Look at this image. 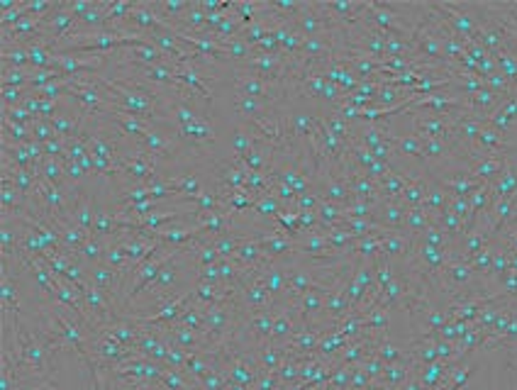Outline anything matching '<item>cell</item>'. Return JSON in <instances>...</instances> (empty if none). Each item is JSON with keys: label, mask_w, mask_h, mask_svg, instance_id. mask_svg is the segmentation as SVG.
I'll use <instances>...</instances> for the list:
<instances>
[{"label": "cell", "mask_w": 517, "mask_h": 390, "mask_svg": "<svg viewBox=\"0 0 517 390\" xmlns=\"http://www.w3.org/2000/svg\"><path fill=\"white\" fill-rule=\"evenodd\" d=\"M293 335V322H290L288 315H276L274 317V339L281 342V339H288V337Z\"/></svg>", "instance_id": "obj_31"}, {"label": "cell", "mask_w": 517, "mask_h": 390, "mask_svg": "<svg viewBox=\"0 0 517 390\" xmlns=\"http://www.w3.org/2000/svg\"><path fill=\"white\" fill-rule=\"evenodd\" d=\"M466 264H469V269L474 271V274L488 276L490 266H493V249H490V246H483V249H481L476 256H471Z\"/></svg>", "instance_id": "obj_21"}, {"label": "cell", "mask_w": 517, "mask_h": 390, "mask_svg": "<svg viewBox=\"0 0 517 390\" xmlns=\"http://www.w3.org/2000/svg\"><path fill=\"white\" fill-rule=\"evenodd\" d=\"M188 354H191V351H186V349H178V347H173V344H168V356H166V361H163V366H166V368H176V371H183V368H186V363H188Z\"/></svg>", "instance_id": "obj_30"}, {"label": "cell", "mask_w": 517, "mask_h": 390, "mask_svg": "<svg viewBox=\"0 0 517 390\" xmlns=\"http://www.w3.org/2000/svg\"><path fill=\"white\" fill-rule=\"evenodd\" d=\"M317 213H320V220L325 224H335V222H340V220L344 217V213H342L337 205H332L330 200H325V203L317 205Z\"/></svg>", "instance_id": "obj_33"}, {"label": "cell", "mask_w": 517, "mask_h": 390, "mask_svg": "<svg viewBox=\"0 0 517 390\" xmlns=\"http://www.w3.org/2000/svg\"><path fill=\"white\" fill-rule=\"evenodd\" d=\"M503 140L505 137L500 135V132H495L493 127H481L478 137H476V144L483 154H490V152H498V149H503Z\"/></svg>", "instance_id": "obj_13"}, {"label": "cell", "mask_w": 517, "mask_h": 390, "mask_svg": "<svg viewBox=\"0 0 517 390\" xmlns=\"http://www.w3.org/2000/svg\"><path fill=\"white\" fill-rule=\"evenodd\" d=\"M64 171H66V186H71L74 191H79L81 181H83V176H88V173L81 168L79 161H71V159H66L64 161Z\"/></svg>", "instance_id": "obj_29"}, {"label": "cell", "mask_w": 517, "mask_h": 390, "mask_svg": "<svg viewBox=\"0 0 517 390\" xmlns=\"http://www.w3.org/2000/svg\"><path fill=\"white\" fill-rule=\"evenodd\" d=\"M408 49H410V47H408V42L403 37H396V34H386V54L403 56Z\"/></svg>", "instance_id": "obj_40"}, {"label": "cell", "mask_w": 517, "mask_h": 390, "mask_svg": "<svg viewBox=\"0 0 517 390\" xmlns=\"http://www.w3.org/2000/svg\"><path fill=\"white\" fill-rule=\"evenodd\" d=\"M410 251V246H408V239L403 237V234H396V232H388L386 237L381 239V254L386 256H403Z\"/></svg>", "instance_id": "obj_16"}, {"label": "cell", "mask_w": 517, "mask_h": 390, "mask_svg": "<svg viewBox=\"0 0 517 390\" xmlns=\"http://www.w3.org/2000/svg\"><path fill=\"white\" fill-rule=\"evenodd\" d=\"M252 210H257V213L264 215V217H278V215H281V203L274 198V195L266 193V195H259Z\"/></svg>", "instance_id": "obj_26"}, {"label": "cell", "mask_w": 517, "mask_h": 390, "mask_svg": "<svg viewBox=\"0 0 517 390\" xmlns=\"http://www.w3.org/2000/svg\"><path fill=\"white\" fill-rule=\"evenodd\" d=\"M393 274H391V264H388V261H378L376 264V283H378V288H386V285H391L393 283Z\"/></svg>", "instance_id": "obj_42"}, {"label": "cell", "mask_w": 517, "mask_h": 390, "mask_svg": "<svg viewBox=\"0 0 517 390\" xmlns=\"http://www.w3.org/2000/svg\"><path fill=\"white\" fill-rule=\"evenodd\" d=\"M449 366L452 363L449 361H434V363H427V366H422V371H419V383L424 386V390H437L439 383L444 381V378L449 376Z\"/></svg>", "instance_id": "obj_7"}, {"label": "cell", "mask_w": 517, "mask_h": 390, "mask_svg": "<svg viewBox=\"0 0 517 390\" xmlns=\"http://www.w3.org/2000/svg\"><path fill=\"white\" fill-rule=\"evenodd\" d=\"M79 163H81V168H83L86 173H95V166H93V154H86V156H81L79 159Z\"/></svg>", "instance_id": "obj_49"}, {"label": "cell", "mask_w": 517, "mask_h": 390, "mask_svg": "<svg viewBox=\"0 0 517 390\" xmlns=\"http://www.w3.org/2000/svg\"><path fill=\"white\" fill-rule=\"evenodd\" d=\"M405 217H408V210L403 203H388L381 213V222L386 224L388 229H396V227H401V224H405Z\"/></svg>", "instance_id": "obj_15"}, {"label": "cell", "mask_w": 517, "mask_h": 390, "mask_svg": "<svg viewBox=\"0 0 517 390\" xmlns=\"http://www.w3.org/2000/svg\"><path fill=\"white\" fill-rule=\"evenodd\" d=\"M325 198L330 200V203H342V200L349 198V188L342 181H332L330 186L325 188Z\"/></svg>", "instance_id": "obj_38"}, {"label": "cell", "mask_w": 517, "mask_h": 390, "mask_svg": "<svg viewBox=\"0 0 517 390\" xmlns=\"http://www.w3.org/2000/svg\"><path fill=\"white\" fill-rule=\"evenodd\" d=\"M93 3L95 0H71V3H66V8L71 10V15H76V18L81 20L90 8H93Z\"/></svg>", "instance_id": "obj_46"}, {"label": "cell", "mask_w": 517, "mask_h": 390, "mask_svg": "<svg viewBox=\"0 0 517 390\" xmlns=\"http://www.w3.org/2000/svg\"><path fill=\"white\" fill-rule=\"evenodd\" d=\"M198 281H203V283H210V285H222V281H220L217 264H215V266H206V269H198Z\"/></svg>", "instance_id": "obj_45"}, {"label": "cell", "mask_w": 517, "mask_h": 390, "mask_svg": "<svg viewBox=\"0 0 517 390\" xmlns=\"http://www.w3.org/2000/svg\"><path fill=\"white\" fill-rule=\"evenodd\" d=\"M293 130L298 137H310V130H312V117L305 115V112H298V115H293Z\"/></svg>", "instance_id": "obj_43"}, {"label": "cell", "mask_w": 517, "mask_h": 390, "mask_svg": "<svg viewBox=\"0 0 517 390\" xmlns=\"http://www.w3.org/2000/svg\"><path fill=\"white\" fill-rule=\"evenodd\" d=\"M325 310V297H322V292H303V297H300V312H303L305 317H312L317 315V312Z\"/></svg>", "instance_id": "obj_23"}, {"label": "cell", "mask_w": 517, "mask_h": 390, "mask_svg": "<svg viewBox=\"0 0 517 390\" xmlns=\"http://www.w3.org/2000/svg\"><path fill=\"white\" fill-rule=\"evenodd\" d=\"M227 390H252L249 386H239V383H227Z\"/></svg>", "instance_id": "obj_52"}, {"label": "cell", "mask_w": 517, "mask_h": 390, "mask_svg": "<svg viewBox=\"0 0 517 390\" xmlns=\"http://www.w3.org/2000/svg\"><path fill=\"white\" fill-rule=\"evenodd\" d=\"M422 156H429V159L447 156V142L444 140H424L422 142Z\"/></svg>", "instance_id": "obj_37"}, {"label": "cell", "mask_w": 517, "mask_h": 390, "mask_svg": "<svg viewBox=\"0 0 517 390\" xmlns=\"http://www.w3.org/2000/svg\"><path fill=\"white\" fill-rule=\"evenodd\" d=\"M105 251L107 246L103 244V239L95 237V234H90V239L86 242L83 246L79 249V254H76V259L81 261V264H100V261L105 259Z\"/></svg>", "instance_id": "obj_9"}, {"label": "cell", "mask_w": 517, "mask_h": 390, "mask_svg": "<svg viewBox=\"0 0 517 390\" xmlns=\"http://www.w3.org/2000/svg\"><path fill=\"white\" fill-rule=\"evenodd\" d=\"M222 49H224V56H227L229 61H242V59H249V56L254 54V47L252 44H247L244 42L242 37H232V39H227V42H222Z\"/></svg>", "instance_id": "obj_14"}, {"label": "cell", "mask_w": 517, "mask_h": 390, "mask_svg": "<svg viewBox=\"0 0 517 390\" xmlns=\"http://www.w3.org/2000/svg\"><path fill=\"white\" fill-rule=\"evenodd\" d=\"M500 290L508 297H517V274L510 271L508 276H503V278H500Z\"/></svg>", "instance_id": "obj_47"}, {"label": "cell", "mask_w": 517, "mask_h": 390, "mask_svg": "<svg viewBox=\"0 0 517 390\" xmlns=\"http://www.w3.org/2000/svg\"><path fill=\"white\" fill-rule=\"evenodd\" d=\"M376 356L381 358L383 363H401V358H403V351L401 349L396 347V344H391V342H383L381 347H378V351H376Z\"/></svg>", "instance_id": "obj_35"}, {"label": "cell", "mask_w": 517, "mask_h": 390, "mask_svg": "<svg viewBox=\"0 0 517 390\" xmlns=\"http://www.w3.org/2000/svg\"><path fill=\"white\" fill-rule=\"evenodd\" d=\"M259 363L261 368H266V371H276V368H281V351L278 349H261L259 351Z\"/></svg>", "instance_id": "obj_34"}, {"label": "cell", "mask_w": 517, "mask_h": 390, "mask_svg": "<svg viewBox=\"0 0 517 390\" xmlns=\"http://www.w3.org/2000/svg\"><path fill=\"white\" fill-rule=\"evenodd\" d=\"M349 305L351 302H349V297H347V292H330V297L325 300V310L335 317H344Z\"/></svg>", "instance_id": "obj_25"}, {"label": "cell", "mask_w": 517, "mask_h": 390, "mask_svg": "<svg viewBox=\"0 0 517 390\" xmlns=\"http://www.w3.org/2000/svg\"><path fill=\"white\" fill-rule=\"evenodd\" d=\"M176 251L178 249H171V246H161L154 256H149L145 264L137 266L135 274L130 276L132 283H130V288H127V292H125V305H132V302H135L142 292H147V288H149V285L156 281L159 271L163 269V264H166V261L171 259Z\"/></svg>", "instance_id": "obj_1"}, {"label": "cell", "mask_w": 517, "mask_h": 390, "mask_svg": "<svg viewBox=\"0 0 517 390\" xmlns=\"http://www.w3.org/2000/svg\"><path fill=\"white\" fill-rule=\"evenodd\" d=\"M29 81H32V69H8V66H3V86L27 88Z\"/></svg>", "instance_id": "obj_19"}, {"label": "cell", "mask_w": 517, "mask_h": 390, "mask_svg": "<svg viewBox=\"0 0 517 390\" xmlns=\"http://www.w3.org/2000/svg\"><path fill=\"white\" fill-rule=\"evenodd\" d=\"M3 117H8V120H13V122H20V125H32V120H37V117L29 115L22 105H15V107L3 105Z\"/></svg>", "instance_id": "obj_36"}, {"label": "cell", "mask_w": 517, "mask_h": 390, "mask_svg": "<svg viewBox=\"0 0 517 390\" xmlns=\"http://www.w3.org/2000/svg\"><path fill=\"white\" fill-rule=\"evenodd\" d=\"M417 256L429 271H439L447 264V249H437V246H429V244H419Z\"/></svg>", "instance_id": "obj_12"}, {"label": "cell", "mask_w": 517, "mask_h": 390, "mask_svg": "<svg viewBox=\"0 0 517 390\" xmlns=\"http://www.w3.org/2000/svg\"><path fill=\"white\" fill-rule=\"evenodd\" d=\"M269 290L264 288V285L259 283V281H252L249 285H244V302H247L249 307H254V310H261V307H266V302H269Z\"/></svg>", "instance_id": "obj_17"}, {"label": "cell", "mask_w": 517, "mask_h": 390, "mask_svg": "<svg viewBox=\"0 0 517 390\" xmlns=\"http://www.w3.org/2000/svg\"><path fill=\"white\" fill-rule=\"evenodd\" d=\"M276 376H278V383H293L300 378V368L293 366V363H281V368L276 371Z\"/></svg>", "instance_id": "obj_44"}, {"label": "cell", "mask_w": 517, "mask_h": 390, "mask_svg": "<svg viewBox=\"0 0 517 390\" xmlns=\"http://www.w3.org/2000/svg\"><path fill=\"white\" fill-rule=\"evenodd\" d=\"M229 220H232V213H229V210H215V213L196 215V224L201 227V234H213V237L227 232Z\"/></svg>", "instance_id": "obj_4"}, {"label": "cell", "mask_w": 517, "mask_h": 390, "mask_svg": "<svg viewBox=\"0 0 517 390\" xmlns=\"http://www.w3.org/2000/svg\"><path fill=\"white\" fill-rule=\"evenodd\" d=\"M159 383H140V386H130V390H156Z\"/></svg>", "instance_id": "obj_51"}, {"label": "cell", "mask_w": 517, "mask_h": 390, "mask_svg": "<svg viewBox=\"0 0 517 390\" xmlns=\"http://www.w3.org/2000/svg\"><path fill=\"white\" fill-rule=\"evenodd\" d=\"M396 149L403 156H422V140L417 135H405L396 142Z\"/></svg>", "instance_id": "obj_27"}, {"label": "cell", "mask_w": 517, "mask_h": 390, "mask_svg": "<svg viewBox=\"0 0 517 390\" xmlns=\"http://www.w3.org/2000/svg\"><path fill=\"white\" fill-rule=\"evenodd\" d=\"M213 244H215V249H217L220 259H232L237 246L242 244V237H237V234H232V232H224V234L213 237Z\"/></svg>", "instance_id": "obj_18"}, {"label": "cell", "mask_w": 517, "mask_h": 390, "mask_svg": "<svg viewBox=\"0 0 517 390\" xmlns=\"http://www.w3.org/2000/svg\"><path fill=\"white\" fill-rule=\"evenodd\" d=\"M247 325H249V332H252L259 342L271 339V335H274V315H271L269 310H257L249 317Z\"/></svg>", "instance_id": "obj_8"}, {"label": "cell", "mask_w": 517, "mask_h": 390, "mask_svg": "<svg viewBox=\"0 0 517 390\" xmlns=\"http://www.w3.org/2000/svg\"><path fill=\"white\" fill-rule=\"evenodd\" d=\"M201 234V227L196 222L193 224H166L156 232V239L163 246H171V249H181L183 244H191L196 242Z\"/></svg>", "instance_id": "obj_2"}, {"label": "cell", "mask_w": 517, "mask_h": 390, "mask_svg": "<svg viewBox=\"0 0 517 390\" xmlns=\"http://www.w3.org/2000/svg\"><path fill=\"white\" fill-rule=\"evenodd\" d=\"M293 339H295V344H298L300 349H305V351H312V349L317 347V337L315 335H295Z\"/></svg>", "instance_id": "obj_48"}, {"label": "cell", "mask_w": 517, "mask_h": 390, "mask_svg": "<svg viewBox=\"0 0 517 390\" xmlns=\"http://www.w3.org/2000/svg\"><path fill=\"white\" fill-rule=\"evenodd\" d=\"M257 281L269 290V295H278V292H283V288H288V274L276 266H264L261 274H257Z\"/></svg>", "instance_id": "obj_6"}, {"label": "cell", "mask_w": 517, "mask_h": 390, "mask_svg": "<svg viewBox=\"0 0 517 390\" xmlns=\"http://www.w3.org/2000/svg\"><path fill=\"white\" fill-rule=\"evenodd\" d=\"M168 186L173 188V193L178 195V198H191V195H198L203 193V181L198 173L193 171H186V173H173V176H166Z\"/></svg>", "instance_id": "obj_5"}, {"label": "cell", "mask_w": 517, "mask_h": 390, "mask_svg": "<svg viewBox=\"0 0 517 390\" xmlns=\"http://www.w3.org/2000/svg\"><path fill=\"white\" fill-rule=\"evenodd\" d=\"M422 244L437 246V249H447V234H444L437 224H429L422 232Z\"/></svg>", "instance_id": "obj_32"}, {"label": "cell", "mask_w": 517, "mask_h": 390, "mask_svg": "<svg viewBox=\"0 0 517 390\" xmlns=\"http://www.w3.org/2000/svg\"><path fill=\"white\" fill-rule=\"evenodd\" d=\"M242 161H244V166H247V171H257V173H261V168L266 166L264 154H261V149H257V147H254L252 152L242 159Z\"/></svg>", "instance_id": "obj_39"}, {"label": "cell", "mask_w": 517, "mask_h": 390, "mask_svg": "<svg viewBox=\"0 0 517 390\" xmlns=\"http://www.w3.org/2000/svg\"><path fill=\"white\" fill-rule=\"evenodd\" d=\"M206 310L208 307H201V305H196V302H188L176 325H183V327H188V330L203 332L206 330Z\"/></svg>", "instance_id": "obj_11"}, {"label": "cell", "mask_w": 517, "mask_h": 390, "mask_svg": "<svg viewBox=\"0 0 517 390\" xmlns=\"http://www.w3.org/2000/svg\"><path fill=\"white\" fill-rule=\"evenodd\" d=\"M276 220H278V224L286 229V234L298 232V227H300V215L298 213H281Z\"/></svg>", "instance_id": "obj_41"}, {"label": "cell", "mask_w": 517, "mask_h": 390, "mask_svg": "<svg viewBox=\"0 0 517 390\" xmlns=\"http://www.w3.org/2000/svg\"><path fill=\"white\" fill-rule=\"evenodd\" d=\"M401 390H424V386H422V383H419V378H417V376H410V378H408V381L401 386Z\"/></svg>", "instance_id": "obj_50"}, {"label": "cell", "mask_w": 517, "mask_h": 390, "mask_svg": "<svg viewBox=\"0 0 517 390\" xmlns=\"http://www.w3.org/2000/svg\"><path fill=\"white\" fill-rule=\"evenodd\" d=\"M510 251L508 249H500L493 254V266H490L488 276H495V278H503V276L510 274Z\"/></svg>", "instance_id": "obj_28"}, {"label": "cell", "mask_w": 517, "mask_h": 390, "mask_svg": "<svg viewBox=\"0 0 517 390\" xmlns=\"http://www.w3.org/2000/svg\"><path fill=\"white\" fill-rule=\"evenodd\" d=\"M510 271H513V274H517V254L510 256Z\"/></svg>", "instance_id": "obj_53"}, {"label": "cell", "mask_w": 517, "mask_h": 390, "mask_svg": "<svg viewBox=\"0 0 517 390\" xmlns=\"http://www.w3.org/2000/svg\"><path fill=\"white\" fill-rule=\"evenodd\" d=\"M408 378H410V366H408V363H388V366L383 368L381 383L388 390H398Z\"/></svg>", "instance_id": "obj_10"}, {"label": "cell", "mask_w": 517, "mask_h": 390, "mask_svg": "<svg viewBox=\"0 0 517 390\" xmlns=\"http://www.w3.org/2000/svg\"><path fill=\"white\" fill-rule=\"evenodd\" d=\"M405 227L415 234H422L424 229L429 227V215L424 208H410L408 210V217H405Z\"/></svg>", "instance_id": "obj_22"}, {"label": "cell", "mask_w": 517, "mask_h": 390, "mask_svg": "<svg viewBox=\"0 0 517 390\" xmlns=\"http://www.w3.org/2000/svg\"><path fill=\"white\" fill-rule=\"evenodd\" d=\"M29 130H32V140H34V142H39V144H47L49 140H54V137H56L52 122H49V120H42V117L32 120Z\"/></svg>", "instance_id": "obj_24"}, {"label": "cell", "mask_w": 517, "mask_h": 390, "mask_svg": "<svg viewBox=\"0 0 517 390\" xmlns=\"http://www.w3.org/2000/svg\"><path fill=\"white\" fill-rule=\"evenodd\" d=\"M69 220L74 224H79L81 229H86V232L93 234V227H95V203H93V198L79 193V200H76V203H71Z\"/></svg>", "instance_id": "obj_3"}, {"label": "cell", "mask_w": 517, "mask_h": 390, "mask_svg": "<svg viewBox=\"0 0 517 390\" xmlns=\"http://www.w3.org/2000/svg\"><path fill=\"white\" fill-rule=\"evenodd\" d=\"M103 264H107L110 269H115V271H125L127 269V249H125V244L112 242L110 246H107Z\"/></svg>", "instance_id": "obj_20"}]
</instances>
